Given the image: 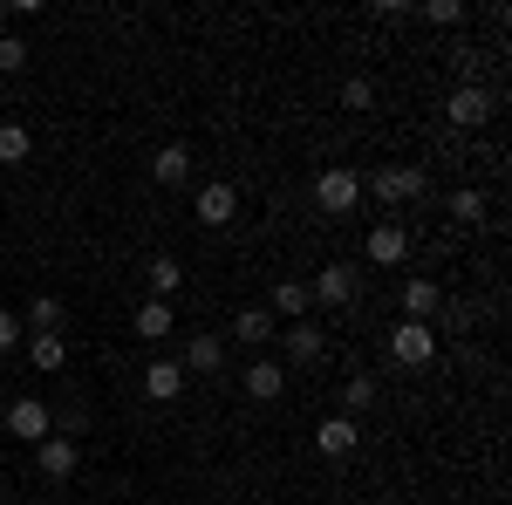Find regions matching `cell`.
<instances>
[{
    "label": "cell",
    "instance_id": "3957f363",
    "mask_svg": "<svg viewBox=\"0 0 512 505\" xmlns=\"http://www.w3.org/2000/svg\"><path fill=\"white\" fill-rule=\"evenodd\" d=\"M390 362H403V369H431L437 362V328L431 321H403V328H390Z\"/></svg>",
    "mask_w": 512,
    "mask_h": 505
},
{
    "label": "cell",
    "instance_id": "484cf974",
    "mask_svg": "<svg viewBox=\"0 0 512 505\" xmlns=\"http://www.w3.org/2000/svg\"><path fill=\"white\" fill-rule=\"evenodd\" d=\"M342 110H376V82L349 76V82H342Z\"/></svg>",
    "mask_w": 512,
    "mask_h": 505
},
{
    "label": "cell",
    "instance_id": "9c48e42d",
    "mask_svg": "<svg viewBox=\"0 0 512 505\" xmlns=\"http://www.w3.org/2000/svg\"><path fill=\"white\" fill-rule=\"evenodd\" d=\"M362 260H369V267H403V260H410V233H403L396 219L369 226V239H362Z\"/></svg>",
    "mask_w": 512,
    "mask_h": 505
},
{
    "label": "cell",
    "instance_id": "ac0fdd59",
    "mask_svg": "<svg viewBox=\"0 0 512 505\" xmlns=\"http://www.w3.org/2000/svg\"><path fill=\"white\" fill-rule=\"evenodd\" d=\"M308 301H315L308 280H280L274 301H267V314H274V321H308Z\"/></svg>",
    "mask_w": 512,
    "mask_h": 505
},
{
    "label": "cell",
    "instance_id": "4fadbf2b",
    "mask_svg": "<svg viewBox=\"0 0 512 505\" xmlns=\"http://www.w3.org/2000/svg\"><path fill=\"white\" fill-rule=\"evenodd\" d=\"M178 369H185V376H219V369H226V342L198 328L192 342H185V355H178Z\"/></svg>",
    "mask_w": 512,
    "mask_h": 505
},
{
    "label": "cell",
    "instance_id": "7a4b0ae2",
    "mask_svg": "<svg viewBox=\"0 0 512 505\" xmlns=\"http://www.w3.org/2000/svg\"><path fill=\"white\" fill-rule=\"evenodd\" d=\"M369 192L383 205H410V198L431 192V171L424 164H383V171H369Z\"/></svg>",
    "mask_w": 512,
    "mask_h": 505
},
{
    "label": "cell",
    "instance_id": "5bb4252c",
    "mask_svg": "<svg viewBox=\"0 0 512 505\" xmlns=\"http://www.w3.org/2000/svg\"><path fill=\"white\" fill-rule=\"evenodd\" d=\"M144 287H151V301H171V294L185 287V260H178V253H151V260H144Z\"/></svg>",
    "mask_w": 512,
    "mask_h": 505
},
{
    "label": "cell",
    "instance_id": "d4e9b609",
    "mask_svg": "<svg viewBox=\"0 0 512 505\" xmlns=\"http://www.w3.org/2000/svg\"><path fill=\"white\" fill-rule=\"evenodd\" d=\"M451 219H458V226H485V192L458 185V192H451Z\"/></svg>",
    "mask_w": 512,
    "mask_h": 505
},
{
    "label": "cell",
    "instance_id": "f1b7e54d",
    "mask_svg": "<svg viewBox=\"0 0 512 505\" xmlns=\"http://www.w3.org/2000/svg\"><path fill=\"white\" fill-rule=\"evenodd\" d=\"M424 21H437V28H458V21H465V7H458V0H431V7H424Z\"/></svg>",
    "mask_w": 512,
    "mask_h": 505
},
{
    "label": "cell",
    "instance_id": "ba28073f",
    "mask_svg": "<svg viewBox=\"0 0 512 505\" xmlns=\"http://www.w3.org/2000/svg\"><path fill=\"white\" fill-rule=\"evenodd\" d=\"M82 465V451H76V437H41L35 444V471L48 478V485H69Z\"/></svg>",
    "mask_w": 512,
    "mask_h": 505
},
{
    "label": "cell",
    "instance_id": "4dcf8cb0",
    "mask_svg": "<svg viewBox=\"0 0 512 505\" xmlns=\"http://www.w3.org/2000/svg\"><path fill=\"white\" fill-rule=\"evenodd\" d=\"M376 505H403V499H376Z\"/></svg>",
    "mask_w": 512,
    "mask_h": 505
},
{
    "label": "cell",
    "instance_id": "cb8c5ba5",
    "mask_svg": "<svg viewBox=\"0 0 512 505\" xmlns=\"http://www.w3.org/2000/svg\"><path fill=\"white\" fill-rule=\"evenodd\" d=\"M369 403H376V376H349V383H342V417L362 424V410H369Z\"/></svg>",
    "mask_w": 512,
    "mask_h": 505
},
{
    "label": "cell",
    "instance_id": "2e32d148",
    "mask_svg": "<svg viewBox=\"0 0 512 505\" xmlns=\"http://www.w3.org/2000/svg\"><path fill=\"white\" fill-rule=\"evenodd\" d=\"M274 335H280V321L267 308H239L233 314V342H246V349H267Z\"/></svg>",
    "mask_w": 512,
    "mask_h": 505
},
{
    "label": "cell",
    "instance_id": "f546056e",
    "mask_svg": "<svg viewBox=\"0 0 512 505\" xmlns=\"http://www.w3.org/2000/svg\"><path fill=\"white\" fill-rule=\"evenodd\" d=\"M0 349H21V314L0 308Z\"/></svg>",
    "mask_w": 512,
    "mask_h": 505
},
{
    "label": "cell",
    "instance_id": "4316f807",
    "mask_svg": "<svg viewBox=\"0 0 512 505\" xmlns=\"http://www.w3.org/2000/svg\"><path fill=\"white\" fill-rule=\"evenodd\" d=\"M21 69H28V41L0 35V76H21Z\"/></svg>",
    "mask_w": 512,
    "mask_h": 505
},
{
    "label": "cell",
    "instance_id": "7402d4cb",
    "mask_svg": "<svg viewBox=\"0 0 512 505\" xmlns=\"http://www.w3.org/2000/svg\"><path fill=\"white\" fill-rule=\"evenodd\" d=\"M21 342H28V355H35L41 376H55V369L69 362V342H62V335H21Z\"/></svg>",
    "mask_w": 512,
    "mask_h": 505
},
{
    "label": "cell",
    "instance_id": "8fae6325",
    "mask_svg": "<svg viewBox=\"0 0 512 505\" xmlns=\"http://www.w3.org/2000/svg\"><path fill=\"white\" fill-rule=\"evenodd\" d=\"M233 219H239V185H226V178L198 185V226H233Z\"/></svg>",
    "mask_w": 512,
    "mask_h": 505
},
{
    "label": "cell",
    "instance_id": "e0dca14e",
    "mask_svg": "<svg viewBox=\"0 0 512 505\" xmlns=\"http://www.w3.org/2000/svg\"><path fill=\"white\" fill-rule=\"evenodd\" d=\"M151 178H158V185H192V144H158Z\"/></svg>",
    "mask_w": 512,
    "mask_h": 505
},
{
    "label": "cell",
    "instance_id": "83f0119b",
    "mask_svg": "<svg viewBox=\"0 0 512 505\" xmlns=\"http://www.w3.org/2000/svg\"><path fill=\"white\" fill-rule=\"evenodd\" d=\"M82 424H89V410H82V403H62V410H55V437H76Z\"/></svg>",
    "mask_w": 512,
    "mask_h": 505
},
{
    "label": "cell",
    "instance_id": "277c9868",
    "mask_svg": "<svg viewBox=\"0 0 512 505\" xmlns=\"http://www.w3.org/2000/svg\"><path fill=\"white\" fill-rule=\"evenodd\" d=\"M444 117L458 123V130H485V123L499 117V103H492V89H478V82H458V89H451V103H444Z\"/></svg>",
    "mask_w": 512,
    "mask_h": 505
},
{
    "label": "cell",
    "instance_id": "30bf717a",
    "mask_svg": "<svg viewBox=\"0 0 512 505\" xmlns=\"http://www.w3.org/2000/svg\"><path fill=\"white\" fill-rule=\"evenodd\" d=\"M355 280H362V267H355V260H328V267L315 273V287H308V294H315V301H328V308H349V301H355Z\"/></svg>",
    "mask_w": 512,
    "mask_h": 505
},
{
    "label": "cell",
    "instance_id": "7c38bea8",
    "mask_svg": "<svg viewBox=\"0 0 512 505\" xmlns=\"http://www.w3.org/2000/svg\"><path fill=\"white\" fill-rule=\"evenodd\" d=\"M355 444H362V424H355V417H342V410L315 424V451H321V458H349Z\"/></svg>",
    "mask_w": 512,
    "mask_h": 505
},
{
    "label": "cell",
    "instance_id": "ffe728a7",
    "mask_svg": "<svg viewBox=\"0 0 512 505\" xmlns=\"http://www.w3.org/2000/svg\"><path fill=\"white\" fill-rule=\"evenodd\" d=\"M280 389H287V369H280V362H267V355H260V362H253V369H246V396H253V403H274Z\"/></svg>",
    "mask_w": 512,
    "mask_h": 505
},
{
    "label": "cell",
    "instance_id": "1f68e13d",
    "mask_svg": "<svg viewBox=\"0 0 512 505\" xmlns=\"http://www.w3.org/2000/svg\"><path fill=\"white\" fill-rule=\"evenodd\" d=\"M0 505H14V499H0Z\"/></svg>",
    "mask_w": 512,
    "mask_h": 505
},
{
    "label": "cell",
    "instance_id": "44dd1931",
    "mask_svg": "<svg viewBox=\"0 0 512 505\" xmlns=\"http://www.w3.org/2000/svg\"><path fill=\"white\" fill-rule=\"evenodd\" d=\"M171 328H178V321H171V301H151V294H144V301H137V335H144V342H164Z\"/></svg>",
    "mask_w": 512,
    "mask_h": 505
},
{
    "label": "cell",
    "instance_id": "603a6c76",
    "mask_svg": "<svg viewBox=\"0 0 512 505\" xmlns=\"http://www.w3.org/2000/svg\"><path fill=\"white\" fill-rule=\"evenodd\" d=\"M35 151V130L28 123H0V164H28Z\"/></svg>",
    "mask_w": 512,
    "mask_h": 505
},
{
    "label": "cell",
    "instance_id": "52a82bcc",
    "mask_svg": "<svg viewBox=\"0 0 512 505\" xmlns=\"http://www.w3.org/2000/svg\"><path fill=\"white\" fill-rule=\"evenodd\" d=\"M396 301H403V321H437V314H444V287H437L431 273H410V280L396 287Z\"/></svg>",
    "mask_w": 512,
    "mask_h": 505
},
{
    "label": "cell",
    "instance_id": "5b68a950",
    "mask_svg": "<svg viewBox=\"0 0 512 505\" xmlns=\"http://www.w3.org/2000/svg\"><path fill=\"white\" fill-rule=\"evenodd\" d=\"M7 437H21V444L55 437V410H48L41 396H14V403H7Z\"/></svg>",
    "mask_w": 512,
    "mask_h": 505
},
{
    "label": "cell",
    "instance_id": "6da1fadb",
    "mask_svg": "<svg viewBox=\"0 0 512 505\" xmlns=\"http://www.w3.org/2000/svg\"><path fill=\"white\" fill-rule=\"evenodd\" d=\"M315 205L328 212V219H349L355 205H362V171H349V164H328L315 178Z\"/></svg>",
    "mask_w": 512,
    "mask_h": 505
},
{
    "label": "cell",
    "instance_id": "d6986e66",
    "mask_svg": "<svg viewBox=\"0 0 512 505\" xmlns=\"http://www.w3.org/2000/svg\"><path fill=\"white\" fill-rule=\"evenodd\" d=\"M21 335H62V301L55 294H35L28 314H21Z\"/></svg>",
    "mask_w": 512,
    "mask_h": 505
},
{
    "label": "cell",
    "instance_id": "8992f818",
    "mask_svg": "<svg viewBox=\"0 0 512 505\" xmlns=\"http://www.w3.org/2000/svg\"><path fill=\"white\" fill-rule=\"evenodd\" d=\"M280 349H287V362H280V369H315L321 355H328V342H321L315 321H287V328H280Z\"/></svg>",
    "mask_w": 512,
    "mask_h": 505
},
{
    "label": "cell",
    "instance_id": "9a60e30c",
    "mask_svg": "<svg viewBox=\"0 0 512 505\" xmlns=\"http://www.w3.org/2000/svg\"><path fill=\"white\" fill-rule=\"evenodd\" d=\"M144 396H151V403H178V396H185V369H178L171 355L144 362Z\"/></svg>",
    "mask_w": 512,
    "mask_h": 505
}]
</instances>
